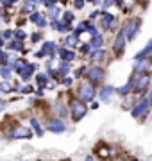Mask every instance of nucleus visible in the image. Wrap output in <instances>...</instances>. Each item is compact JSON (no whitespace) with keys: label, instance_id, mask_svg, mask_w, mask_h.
<instances>
[{"label":"nucleus","instance_id":"nucleus-19","mask_svg":"<svg viewBox=\"0 0 152 161\" xmlns=\"http://www.w3.org/2000/svg\"><path fill=\"white\" fill-rule=\"evenodd\" d=\"M113 4H115V0H104V4H102V7H104V9H107V7H111Z\"/></svg>","mask_w":152,"mask_h":161},{"label":"nucleus","instance_id":"nucleus-25","mask_svg":"<svg viewBox=\"0 0 152 161\" xmlns=\"http://www.w3.org/2000/svg\"><path fill=\"white\" fill-rule=\"evenodd\" d=\"M82 74H84V68H79V70L75 72V77H81Z\"/></svg>","mask_w":152,"mask_h":161},{"label":"nucleus","instance_id":"nucleus-4","mask_svg":"<svg viewBox=\"0 0 152 161\" xmlns=\"http://www.w3.org/2000/svg\"><path fill=\"white\" fill-rule=\"evenodd\" d=\"M125 29H122L120 32H118L117 40H115V45H113V50H115V54L117 56H120V54H123V50H125Z\"/></svg>","mask_w":152,"mask_h":161},{"label":"nucleus","instance_id":"nucleus-18","mask_svg":"<svg viewBox=\"0 0 152 161\" xmlns=\"http://www.w3.org/2000/svg\"><path fill=\"white\" fill-rule=\"evenodd\" d=\"M38 82H40L41 86L47 84V75H38Z\"/></svg>","mask_w":152,"mask_h":161},{"label":"nucleus","instance_id":"nucleus-14","mask_svg":"<svg viewBox=\"0 0 152 161\" xmlns=\"http://www.w3.org/2000/svg\"><path fill=\"white\" fill-rule=\"evenodd\" d=\"M102 45H104V38H102L100 34L93 36V40H91V47H93V48H100Z\"/></svg>","mask_w":152,"mask_h":161},{"label":"nucleus","instance_id":"nucleus-21","mask_svg":"<svg viewBox=\"0 0 152 161\" xmlns=\"http://www.w3.org/2000/svg\"><path fill=\"white\" fill-rule=\"evenodd\" d=\"M57 111L61 113V116H66V109L63 108V104H57Z\"/></svg>","mask_w":152,"mask_h":161},{"label":"nucleus","instance_id":"nucleus-15","mask_svg":"<svg viewBox=\"0 0 152 161\" xmlns=\"http://www.w3.org/2000/svg\"><path fill=\"white\" fill-rule=\"evenodd\" d=\"M104 58H106V50L104 48H99L97 52L91 54V59H93V61H100V59H104Z\"/></svg>","mask_w":152,"mask_h":161},{"label":"nucleus","instance_id":"nucleus-13","mask_svg":"<svg viewBox=\"0 0 152 161\" xmlns=\"http://www.w3.org/2000/svg\"><path fill=\"white\" fill-rule=\"evenodd\" d=\"M134 86H136V79H134V77H131V79L127 80V84H125L123 88H120V90H118V93H120V95H125V93H129Z\"/></svg>","mask_w":152,"mask_h":161},{"label":"nucleus","instance_id":"nucleus-31","mask_svg":"<svg viewBox=\"0 0 152 161\" xmlns=\"http://www.w3.org/2000/svg\"><path fill=\"white\" fill-rule=\"evenodd\" d=\"M134 2H143V0H134Z\"/></svg>","mask_w":152,"mask_h":161},{"label":"nucleus","instance_id":"nucleus-16","mask_svg":"<svg viewBox=\"0 0 152 161\" xmlns=\"http://www.w3.org/2000/svg\"><path fill=\"white\" fill-rule=\"evenodd\" d=\"M61 58H63L64 61H72V59H75V54L72 50H61Z\"/></svg>","mask_w":152,"mask_h":161},{"label":"nucleus","instance_id":"nucleus-23","mask_svg":"<svg viewBox=\"0 0 152 161\" xmlns=\"http://www.w3.org/2000/svg\"><path fill=\"white\" fill-rule=\"evenodd\" d=\"M82 6H84V0H75V7L77 9H81Z\"/></svg>","mask_w":152,"mask_h":161},{"label":"nucleus","instance_id":"nucleus-1","mask_svg":"<svg viewBox=\"0 0 152 161\" xmlns=\"http://www.w3.org/2000/svg\"><path fill=\"white\" fill-rule=\"evenodd\" d=\"M140 27H141L140 18H131V22L125 25V38L127 40H134L136 36L140 34Z\"/></svg>","mask_w":152,"mask_h":161},{"label":"nucleus","instance_id":"nucleus-5","mask_svg":"<svg viewBox=\"0 0 152 161\" xmlns=\"http://www.w3.org/2000/svg\"><path fill=\"white\" fill-rule=\"evenodd\" d=\"M149 106H150V100H149V98H141L140 104H138V106H134V108L131 109V115L134 116V118H138V116H141V115H145L147 111H149Z\"/></svg>","mask_w":152,"mask_h":161},{"label":"nucleus","instance_id":"nucleus-17","mask_svg":"<svg viewBox=\"0 0 152 161\" xmlns=\"http://www.w3.org/2000/svg\"><path fill=\"white\" fill-rule=\"evenodd\" d=\"M0 74H2V77H11V70L9 68H2L0 70Z\"/></svg>","mask_w":152,"mask_h":161},{"label":"nucleus","instance_id":"nucleus-30","mask_svg":"<svg viewBox=\"0 0 152 161\" xmlns=\"http://www.w3.org/2000/svg\"><path fill=\"white\" fill-rule=\"evenodd\" d=\"M2 109H4V104L0 102V111H2Z\"/></svg>","mask_w":152,"mask_h":161},{"label":"nucleus","instance_id":"nucleus-6","mask_svg":"<svg viewBox=\"0 0 152 161\" xmlns=\"http://www.w3.org/2000/svg\"><path fill=\"white\" fill-rule=\"evenodd\" d=\"M88 77L91 82H102V79H104V70L99 68V66H91L88 70Z\"/></svg>","mask_w":152,"mask_h":161},{"label":"nucleus","instance_id":"nucleus-32","mask_svg":"<svg viewBox=\"0 0 152 161\" xmlns=\"http://www.w3.org/2000/svg\"><path fill=\"white\" fill-rule=\"evenodd\" d=\"M133 161H136V159H133Z\"/></svg>","mask_w":152,"mask_h":161},{"label":"nucleus","instance_id":"nucleus-9","mask_svg":"<svg viewBox=\"0 0 152 161\" xmlns=\"http://www.w3.org/2000/svg\"><path fill=\"white\" fill-rule=\"evenodd\" d=\"M30 136V131L27 127H18L14 132H11V138H29Z\"/></svg>","mask_w":152,"mask_h":161},{"label":"nucleus","instance_id":"nucleus-11","mask_svg":"<svg viewBox=\"0 0 152 161\" xmlns=\"http://www.w3.org/2000/svg\"><path fill=\"white\" fill-rule=\"evenodd\" d=\"M150 52H152V40L149 41V45H147L145 48H141V50H140V52H138V54L134 56V61H138V59H145L147 56L150 54Z\"/></svg>","mask_w":152,"mask_h":161},{"label":"nucleus","instance_id":"nucleus-20","mask_svg":"<svg viewBox=\"0 0 152 161\" xmlns=\"http://www.w3.org/2000/svg\"><path fill=\"white\" fill-rule=\"evenodd\" d=\"M68 45H77V36L75 34L68 38Z\"/></svg>","mask_w":152,"mask_h":161},{"label":"nucleus","instance_id":"nucleus-8","mask_svg":"<svg viewBox=\"0 0 152 161\" xmlns=\"http://www.w3.org/2000/svg\"><path fill=\"white\" fill-rule=\"evenodd\" d=\"M149 82H150V77L149 75H143V77H140V79L136 80V92H143L147 86H149Z\"/></svg>","mask_w":152,"mask_h":161},{"label":"nucleus","instance_id":"nucleus-24","mask_svg":"<svg viewBox=\"0 0 152 161\" xmlns=\"http://www.w3.org/2000/svg\"><path fill=\"white\" fill-rule=\"evenodd\" d=\"M72 18H73V14H72V13H64V20H66V22H70Z\"/></svg>","mask_w":152,"mask_h":161},{"label":"nucleus","instance_id":"nucleus-29","mask_svg":"<svg viewBox=\"0 0 152 161\" xmlns=\"http://www.w3.org/2000/svg\"><path fill=\"white\" fill-rule=\"evenodd\" d=\"M149 100H150V106H152V92H150V97H149Z\"/></svg>","mask_w":152,"mask_h":161},{"label":"nucleus","instance_id":"nucleus-3","mask_svg":"<svg viewBox=\"0 0 152 161\" xmlns=\"http://www.w3.org/2000/svg\"><path fill=\"white\" fill-rule=\"evenodd\" d=\"M70 108H72V115H73V120H81L82 116L86 115V106L81 102V100H72L70 104Z\"/></svg>","mask_w":152,"mask_h":161},{"label":"nucleus","instance_id":"nucleus-12","mask_svg":"<svg viewBox=\"0 0 152 161\" xmlns=\"http://www.w3.org/2000/svg\"><path fill=\"white\" fill-rule=\"evenodd\" d=\"M149 68V59H138L134 64V72L136 74H141V72H145Z\"/></svg>","mask_w":152,"mask_h":161},{"label":"nucleus","instance_id":"nucleus-22","mask_svg":"<svg viewBox=\"0 0 152 161\" xmlns=\"http://www.w3.org/2000/svg\"><path fill=\"white\" fill-rule=\"evenodd\" d=\"M32 125L36 127V131H38V134H43V131H41V127H40V124H38V122H36V120H32Z\"/></svg>","mask_w":152,"mask_h":161},{"label":"nucleus","instance_id":"nucleus-27","mask_svg":"<svg viewBox=\"0 0 152 161\" xmlns=\"http://www.w3.org/2000/svg\"><path fill=\"white\" fill-rule=\"evenodd\" d=\"M56 2H57V0H48V4H56Z\"/></svg>","mask_w":152,"mask_h":161},{"label":"nucleus","instance_id":"nucleus-7","mask_svg":"<svg viewBox=\"0 0 152 161\" xmlns=\"http://www.w3.org/2000/svg\"><path fill=\"white\" fill-rule=\"evenodd\" d=\"M115 92H117V90H115L113 86H104L102 90H100V100H102V102H109L111 97L115 95Z\"/></svg>","mask_w":152,"mask_h":161},{"label":"nucleus","instance_id":"nucleus-28","mask_svg":"<svg viewBox=\"0 0 152 161\" xmlns=\"http://www.w3.org/2000/svg\"><path fill=\"white\" fill-rule=\"evenodd\" d=\"M88 2H91V4H97V2H99V0H88Z\"/></svg>","mask_w":152,"mask_h":161},{"label":"nucleus","instance_id":"nucleus-26","mask_svg":"<svg viewBox=\"0 0 152 161\" xmlns=\"http://www.w3.org/2000/svg\"><path fill=\"white\" fill-rule=\"evenodd\" d=\"M63 84H64V86H68V84H72V79H64V80H63Z\"/></svg>","mask_w":152,"mask_h":161},{"label":"nucleus","instance_id":"nucleus-2","mask_svg":"<svg viewBox=\"0 0 152 161\" xmlns=\"http://www.w3.org/2000/svg\"><path fill=\"white\" fill-rule=\"evenodd\" d=\"M95 93H97L95 92V86H91L88 82H84V84L79 86V97H81V100H93Z\"/></svg>","mask_w":152,"mask_h":161},{"label":"nucleus","instance_id":"nucleus-10","mask_svg":"<svg viewBox=\"0 0 152 161\" xmlns=\"http://www.w3.org/2000/svg\"><path fill=\"white\" fill-rule=\"evenodd\" d=\"M48 129H50L52 132H63L64 131V124L61 120H56V118H54V120H50V124H48Z\"/></svg>","mask_w":152,"mask_h":161}]
</instances>
